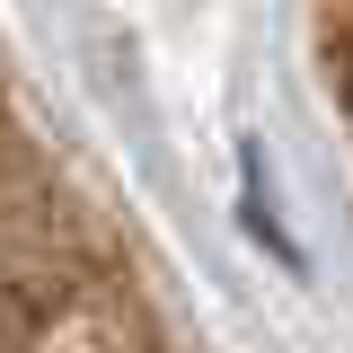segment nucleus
<instances>
[{"mask_svg":"<svg viewBox=\"0 0 353 353\" xmlns=\"http://www.w3.org/2000/svg\"><path fill=\"white\" fill-rule=\"evenodd\" d=\"M327 88L353 115V0H327Z\"/></svg>","mask_w":353,"mask_h":353,"instance_id":"obj_1","label":"nucleus"}]
</instances>
